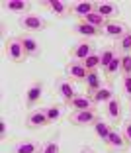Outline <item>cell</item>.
Wrapping results in <instances>:
<instances>
[{
    "label": "cell",
    "mask_w": 131,
    "mask_h": 153,
    "mask_svg": "<svg viewBox=\"0 0 131 153\" xmlns=\"http://www.w3.org/2000/svg\"><path fill=\"white\" fill-rule=\"evenodd\" d=\"M4 51H6V57H8V61H12V63H24L26 61V49H24V43L20 37H8V39L4 41Z\"/></svg>",
    "instance_id": "6da1fadb"
},
{
    "label": "cell",
    "mask_w": 131,
    "mask_h": 153,
    "mask_svg": "<svg viewBox=\"0 0 131 153\" xmlns=\"http://www.w3.org/2000/svg\"><path fill=\"white\" fill-rule=\"evenodd\" d=\"M20 27H22L24 32H43V30H47V26H49V22H47L45 18H41V16H37V14H26V16H20L18 20Z\"/></svg>",
    "instance_id": "7a4b0ae2"
},
{
    "label": "cell",
    "mask_w": 131,
    "mask_h": 153,
    "mask_svg": "<svg viewBox=\"0 0 131 153\" xmlns=\"http://www.w3.org/2000/svg\"><path fill=\"white\" fill-rule=\"evenodd\" d=\"M96 120H98V114L94 110H72L71 116H68V122L72 126L84 128V126H94Z\"/></svg>",
    "instance_id": "3957f363"
},
{
    "label": "cell",
    "mask_w": 131,
    "mask_h": 153,
    "mask_svg": "<svg viewBox=\"0 0 131 153\" xmlns=\"http://www.w3.org/2000/svg\"><path fill=\"white\" fill-rule=\"evenodd\" d=\"M92 53H94V43H90L88 39H82V41H78V43L71 49V59H72V61L82 63V61H84L86 57H90Z\"/></svg>",
    "instance_id": "277c9868"
},
{
    "label": "cell",
    "mask_w": 131,
    "mask_h": 153,
    "mask_svg": "<svg viewBox=\"0 0 131 153\" xmlns=\"http://www.w3.org/2000/svg\"><path fill=\"white\" fill-rule=\"evenodd\" d=\"M26 126H27V130H41V128L49 126L45 110H32L26 116Z\"/></svg>",
    "instance_id": "5b68a950"
},
{
    "label": "cell",
    "mask_w": 131,
    "mask_h": 153,
    "mask_svg": "<svg viewBox=\"0 0 131 153\" xmlns=\"http://www.w3.org/2000/svg\"><path fill=\"white\" fill-rule=\"evenodd\" d=\"M65 73H67L68 81H72V82H84L86 75H88L86 67L82 63H78V61H71L67 65V69H65Z\"/></svg>",
    "instance_id": "8992f818"
},
{
    "label": "cell",
    "mask_w": 131,
    "mask_h": 153,
    "mask_svg": "<svg viewBox=\"0 0 131 153\" xmlns=\"http://www.w3.org/2000/svg\"><path fill=\"white\" fill-rule=\"evenodd\" d=\"M127 32H129V30H127V24L119 22V20H108V24H106V27H104V36L112 37V39H116V41H118L119 37H123Z\"/></svg>",
    "instance_id": "52a82bcc"
},
{
    "label": "cell",
    "mask_w": 131,
    "mask_h": 153,
    "mask_svg": "<svg viewBox=\"0 0 131 153\" xmlns=\"http://www.w3.org/2000/svg\"><path fill=\"white\" fill-rule=\"evenodd\" d=\"M41 96H43V82H32V85L27 86L26 90V104L27 108H33V106H37L41 100Z\"/></svg>",
    "instance_id": "ba28073f"
},
{
    "label": "cell",
    "mask_w": 131,
    "mask_h": 153,
    "mask_svg": "<svg viewBox=\"0 0 131 153\" xmlns=\"http://www.w3.org/2000/svg\"><path fill=\"white\" fill-rule=\"evenodd\" d=\"M74 33L80 37H84V39H90V37H98L104 33V30H98V27L90 26L88 22H84V20H78L77 24H74Z\"/></svg>",
    "instance_id": "9c48e42d"
},
{
    "label": "cell",
    "mask_w": 131,
    "mask_h": 153,
    "mask_svg": "<svg viewBox=\"0 0 131 153\" xmlns=\"http://www.w3.org/2000/svg\"><path fill=\"white\" fill-rule=\"evenodd\" d=\"M55 86H57V92H59V96L63 98L65 104H68L74 96H77V90H74V86H72V81H68V79H59Z\"/></svg>",
    "instance_id": "30bf717a"
},
{
    "label": "cell",
    "mask_w": 131,
    "mask_h": 153,
    "mask_svg": "<svg viewBox=\"0 0 131 153\" xmlns=\"http://www.w3.org/2000/svg\"><path fill=\"white\" fill-rule=\"evenodd\" d=\"M45 6L51 10V14H55L57 18H67L68 14H72V6L63 0H47Z\"/></svg>",
    "instance_id": "8fae6325"
},
{
    "label": "cell",
    "mask_w": 131,
    "mask_h": 153,
    "mask_svg": "<svg viewBox=\"0 0 131 153\" xmlns=\"http://www.w3.org/2000/svg\"><path fill=\"white\" fill-rule=\"evenodd\" d=\"M86 94L92 96L94 92H98L100 88H102V75H100V71L96 69V71H88V75H86Z\"/></svg>",
    "instance_id": "7c38bea8"
},
{
    "label": "cell",
    "mask_w": 131,
    "mask_h": 153,
    "mask_svg": "<svg viewBox=\"0 0 131 153\" xmlns=\"http://www.w3.org/2000/svg\"><path fill=\"white\" fill-rule=\"evenodd\" d=\"M106 145H108L110 149H113V151H123V149L127 147V140L123 137V134L119 130H112V134H110V137L104 141Z\"/></svg>",
    "instance_id": "4fadbf2b"
},
{
    "label": "cell",
    "mask_w": 131,
    "mask_h": 153,
    "mask_svg": "<svg viewBox=\"0 0 131 153\" xmlns=\"http://www.w3.org/2000/svg\"><path fill=\"white\" fill-rule=\"evenodd\" d=\"M2 8L8 10L12 14H20V16H26L29 14V8H32V2H27V0H10V2H4Z\"/></svg>",
    "instance_id": "5bb4252c"
},
{
    "label": "cell",
    "mask_w": 131,
    "mask_h": 153,
    "mask_svg": "<svg viewBox=\"0 0 131 153\" xmlns=\"http://www.w3.org/2000/svg\"><path fill=\"white\" fill-rule=\"evenodd\" d=\"M41 145L43 143H39L35 140H24V141H18V143L14 145L12 153H39Z\"/></svg>",
    "instance_id": "9a60e30c"
},
{
    "label": "cell",
    "mask_w": 131,
    "mask_h": 153,
    "mask_svg": "<svg viewBox=\"0 0 131 153\" xmlns=\"http://www.w3.org/2000/svg\"><path fill=\"white\" fill-rule=\"evenodd\" d=\"M94 100H92V96L88 94H77L74 98L68 102V106H71L72 110H94Z\"/></svg>",
    "instance_id": "2e32d148"
},
{
    "label": "cell",
    "mask_w": 131,
    "mask_h": 153,
    "mask_svg": "<svg viewBox=\"0 0 131 153\" xmlns=\"http://www.w3.org/2000/svg\"><path fill=\"white\" fill-rule=\"evenodd\" d=\"M92 12H96V2H77V4H72V16H77L78 20H84Z\"/></svg>",
    "instance_id": "e0dca14e"
},
{
    "label": "cell",
    "mask_w": 131,
    "mask_h": 153,
    "mask_svg": "<svg viewBox=\"0 0 131 153\" xmlns=\"http://www.w3.org/2000/svg\"><path fill=\"white\" fill-rule=\"evenodd\" d=\"M96 12L106 20H113L116 16H119V8L112 2H98L96 4Z\"/></svg>",
    "instance_id": "ac0fdd59"
},
{
    "label": "cell",
    "mask_w": 131,
    "mask_h": 153,
    "mask_svg": "<svg viewBox=\"0 0 131 153\" xmlns=\"http://www.w3.org/2000/svg\"><path fill=\"white\" fill-rule=\"evenodd\" d=\"M20 39H22V43H24V49H26V55H27V57H37V55L41 53V45H39V41H37L35 37H32V36H22Z\"/></svg>",
    "instance_id": "d6986e66"
},
{
    "label": "cell",
    "mask_w": 131,
    "mask_h": 153,
    "mask_svg": "<svg viewBox=\"0 0 131 153\" xmlns=\"http://www.w3.org/2000/svg\"><path fill=\"white\" fill-rule=\"evenodd\" d=\"M106 112H108V118L112 122L119 124V120H121V102H119L118 96H113V98L106 104Z\"/></svg>",
    "instance_id": "ffe728a7"
},
{
    "label": "cell",
    "mask_w": 131,
    "mask_h": 153,
    "mask_svg": "<svg viewBox=\"0 0 131 153\" xmlns=\"http://www.w3.org/2000/svg\"><path fill=\"white\" fill-rule=\"evenodd\" d=\"M92 128H94V134L98 135L100 140H104V141L110 137V134H112V130H113L112 124H108V122L102 120V118H98V120H96V124Z\"/></svg>",
    "instance_id": "44dd1931"
},
{
    "label": "cell",
    "mask_w": 131,
    "mask_h": 153,
    "mask_svg": "<svg viewBox=\"0 0 131 153\" xmlns=\"http://www.w3.org/2000/svg\"><path fill=\"white\" fill-rule=\"evenodd\" d=\"M113 96H116V94H113V88H112V86H102L98 92H94V94H92V100H94L96 104H108Z\"/></svg>",
    "instance_id": "7402d4cb"
},
{
    "label": "cell",
    "mask_w": 131,
    "mask_h": 153,
    "mask_svg": "<svg viewBox=\"0 0 131 153\" xmlns=\"http://www.w3.org/2000/svg\"><path fill=\"white\" fill-rule=\"evenodd\" d=\"M118 73H121V55H118V57H116L112 63L104 69V76L108 79L110 82H112L113 76H118Z\"/></svg>",
    "instance_id": "603a6c76"
},
{
    "label": "cell",
    "mask_w": 131,
    "mask_h": 153,
    "mask_svg": "<svg viewBox=\"0 0 131 153\" xmlns=\"http://www.w3.org/2000/svg\"><path fill=\"white\" fill-rule=\"evenodd\" d=\"M118 49L113 47V45H110V47H106V49H102V53H100V59H102V63H100V67L102 69H106L110 63H112L113 59L118 57Z\"/></svg>",
    "instance_id": "cb8c5ba5"
},
{
    "label": "cell",
    "mask_w": 131,
    "mask_h": 153,
    "mask_svg": "<svg viewBox=\"0 0 131 153\" xmlns=\"http://www.w3.org/2000/svg\"><path fill=\"white\" fill-rule=\"evenodd\" d=\"M47 114V120H49V124H57V122L63 118V108H61L59 104H51V106H47V108H43Z\"/></svg>",
    "instance_id": "d4e9b609"
},
{
    "label": "cell",
    "mask_w": 131,
    "mask_h": 153,
    "mask_svg": "<svg viewBox=\"0 0 131 153\" xmlns=\"http://www.w3.org/2000/svg\"><path fill=\"white\" fill-rule=\"evenodd\" d=\"M116 49L119 51V55L131 53V32H127L123 37H119V39L116 41Z\"/></svg>",
    "instance_id": "484cf974"
},
{
    "label": "cell",
    "mask_w": 131,
    "mask_h": 153,
    "mask_svg": "<svg viewBox=\"0 0 131 153\" xmlns=\"http://www.w3.org/2000/svg\"><path fill=\"white\" fill-rule=\"evenodd\" d=\"M39 153H61L59 137H51V140H47L45 143L41 145V151Z\"/></svg>",
    "instance_id": "4316f807"
},
{
    "label": "cell",
    "mask_w": 131,
    "mask_h": 153,
    "mask_svg": "<svg viewBox=\"0 0 131 153\" xmlns=\"http://www.w3.org/2000/svg\"><path fill=\"white\" fill-rule=\"evenodd\" d=\"M84 22H88L90 26H94V27H98V30H104L106 27V24H108V20L106 18H102L98 12H92L90 16H86L84 18Z\"/></svg>",
    "instance_id": "83f0119b"
},
{
    "label": "cell",
    "mask_w": 131,
    "mask_h": 153,
    "mask_svg": "<svg viewBox=\"0 0 131 153\" xmlns=\"http://www.w3.org/2000/svg\"><path fill=\"white\" fill-rule=\"evenodd\" d=\"M100 63H102V59H100V53H92L90 57H86L84 61H82V65L86 67V71H96V69L100 67Z\"/></svg>",
    "instance_id": "f1b7e54d"
},
{
    "label": "cell",
    "mask_w": 131,
    "mask_h": 153,
    "mask_svg": "<svg viewBox=\"0 0 131 153\" xmlns=\"http://www.w3.org/2000/svg\"><path fill=\"white\" fill-rule=\"evenodd\" d=\"M121 75L131 76V53L121 55Z\"/></svg>",
    "instance_id": "f546056e"
},
{
    "label": "cell",
    "mask_w": 131,
    "mask_h": 153,
    "mask_svg": "<svg viewBox=\"0 0 131 153\" xmlns=\"http://www.w3.org/2000/svg\"><path fill=\"white\" fill-rule=\"evenodd\" d=\"M121 88H123V92H125V96L131 100V76H123V81H121Z\"/></svg>",
    "instance_id": "4dcf8cb0"
},
{
    "label": "cell",
    "mask_w": 131,
    "mask_h": 153,
    "mask_svg": "<svg viewBox=\"0 0 131 153\" xmlns=\"http://www.w3.org/2000/svg\"><path fill=\"white\" fill-rule=\"evenodd\" d=\"M121 134H123V137L127 140V143L131 145V120L123 122V130H121Z\"/></svg>",
    "instance_id": "1f68e13d"
},
{
    "label": "cell",
    "mask_w": 131,
    "mask_h": 153,
    "mask_svg": "<svg viewBox=\"0 0 131 153\" xmlns=\"http://www.w3.org/2000/svg\"><path fill=\"white\" fill-rule=\"evenodd\" d=\"M6 135H8V128H6V122L0 120V137L2 140H6Z\"/></svg>",
    "instance_id": "d6a6232c"
},
{
    "label": "cell",
    "mask_w": 131,
    "mask_h": 153,
    "mask_svg": "<svg viewBox=\"0 0 131 153\" xmlns=\"http://www.w3.org/2000/svg\"><path fill=\"white\" fill-rule=\"evenodd\" d=\"M80 153H96V151H94V149H90V147H84Z\"/></svg>",
    "instance_id": "836d02e7"
},
{
    "label": "cell",
    "mask_w": 131,
    "mask_h": 153,
    "mask_svg": "<svg viewBox=\"0 0 131 153\" xmlns=\"http://www.w3.org/2000/svg\"><path fill=\"white\" fill-rule=\"evenodd\" d=\"M129 110H131V106H129Z\"/></svg>",
    "instance_id": "e575fe53"
}]
</instances>
